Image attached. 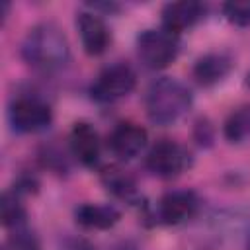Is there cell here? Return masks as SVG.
Instances as JSON below:
<instances>
[{
    "mask_svg": "<svg viewBox=\"0 0 250 250\" xmlns=\"http://www.w3.org/2000/svg\"><path fill=\"white\" fill-rule=\"evenodd\" d=\"M10 244H12V250H39V242L35 234L23 227L14 229V234L10 236Z\"/></svg>",
    "mask_w": 250,
    "mask_h": 250,
    "instance_id": "ac0fdd59",
    "label": "cell"
},
{
    "mask_svg": "<svg viewBox=\"0 0 250 250\" xmlns=\"http://www.w3.org/2000/svg\"><path fill=\"white\" fill-rule=\"evenodd\" d=\"M178 51H180L178 35L166 31L164 27L145 29L137 37L139 59L145 66H148L152 70H160V68H166L168 64H172L178 57Z\"/></svg>",
    "mask_w": 250,
    "mask_h": 250,
    "instance_id": "3957f363",
    "label": "cell"
},
{
    "mask_svg": "<svg viewBox=\"0 0 250 250\" xmlns=\"http://www.w3.org/2000/svg\"><path fill=\"white\" fill-rule=\"evenodd\" d=\"M246 86H248V88H250V72H248V74H246Z\"/></svg>",
    "mask_w": 250,
    "mask_h": 250,
    "instance_id": "ffe728a7",
    "label": "cell"
},
{
    "mask_svg": "<svg viewBox=\"0 0 250 250\" xmlns=\"http://www.w3.org/2000/svg\"><path fill=\"white\" fill-rule=\"evenodd\" d=\"M0 217L2 225L8 229H20L25 223V209L20 201L18 191H6L0 199Z\"/></svg>",
    "mask_w": 250,
    "mask_h": 250,
    "instance_id": "9a60e30c",
    "label": "cell"
},
{
    "mask_svg": "<svg viewBox=\"0 0 250 250\" xmlns=\"http://www.w3.org/2000/svg\"><path fill=\"white\" fill-rule=\"evenodd\" d=\"M76 250H94V248H90V246H88V244H82V246H78V248H76Z\"/></svg>",
    "mask_w": 250,
    "mask_h": 250,
    "instance_id": "d6986e66",
    "label": "cell"
},
{
    "mask_svg": "<svg viewBox=\"0 0 250 250\" xmlns=\"http://www.w3.org/2000/svg\"><path fill=\"white\" fill-rule=\"evenodd\" d=\"M53 121L51 107L37 98H18L10 105V123L18 133H41Z\"/></svg>",
    "mask_w": 250,
    "mask_h": 250,
    "instance_id": "8992f818",
    "label": "cell"
},
{
    "mask_svg": "<svg viewBox=\"0 0 250 250\" xmlns=\"http://www.w3.org/2000/svg\"><path fill=\"white\" fill-rule=\"evenodd\" d=\"M135 84H137L135 70L125 62H117L104 68L98 74V78L90 86V96L100 104H111L131 94Z\"/></svg>",
    "mask_w": 250,
    "mask_h": 250,
    "instance_id": "277c9868",
    "label": "cell"
},
{
    "mask_svg": "<svg viewBox=\"0 0 250 250\" xmlns=\"http://www.w3.org/2000/svg\"><path fill=\"white\" fill-rule=\"evenodd\" d=\"M76 27L80 33L82 47L88 55L98 57L102 55L109 45V29L105 21L96 12H78L76 16Z\"/></svg>",
    "mask_w": 250,
    "mask_h": 250,
    "instance_id": "9c48e42d",
    "label": "cell"
},
{
    "mask_svg": "<svg viewBox=\"0 0 250 250\" xmlns=\"http://www.w3.org/2000/svg\"><path fill=\"white\" fill-rule=\"evenodd\" d=\"M70 150L84 166H94L100 160V137L90 123H74L70 131Z\"/></svg>",
    "mask_w": 250,
    "mask_h": 250,
    "instance_id": "8fae6325",
    "label": "cell"
},
{
    "mask_svg": "<svg viewBox=\"0 0 250 250\" xmlns=\"http://www.w3.org/2000/svg\"><path fill=\"white\" fill-rule=\"evenodd\" d=\"M23 61L37 70H59L70 59V45L64 31L51 21L33 25L21 43Z\"/></svg>",
    "mask_w": 250,
    "mask_h": 250,
    "instance_id": "6da1fadb",
    "label": "cell"
},
{
    "mask_svg": "<svg viewBox=\"0 0 250 250\" xmlns=\"http://www.w3.org/2000/svg\"><path fill=\"white\" fill-rule=\"evenodd\" d=\"M191 107V92L189 88L170 76L156 78L145 96V109L152 123L156 125H172Z\"/></svg>",
    "mask_w": 250,
    "mask_h": 250,
    "instance_id": "7a4b0ae2",
    "label": "cell"
},
{
    "mask_svg": "<svg viewBox=\"0 0 250 250\" xmlns=\"http://www.w3.org/2000/svg\"><path fill=\"white\" fill-rule=\"evenodd\" d=\"M246 250H250V236H248V240H246Z\"/></svg>",
    "mask_w": 250,
    "mask_h": 250,
    "instance_id": "44dd1931",
    "label": "cell"
},
{
    "mask_svg": "<svg viewBox=\"0 0 250 250\" xmlns=\"http://www.w3.org/2000/svg\"><path fill=\"white\" fill-rule=\"evenodd\" d=\"M74 219L82 229L88 230H107L119 221V211L113 205L82 203L74 211Z\"/></svg>",
    "mask_w": 250,
    "mask_h": 250,
    "instance_id": "4fadbf2b",
    "label": "cell"
},
{
    "mask_svg": "<svg viewBox=\"0 0 250 250\" xmlns=\"http://www.w3.org/2000/svg\"><path fill=\"white\" fill-rule=\"evenodd\" d=\"M146 141H148L146 131L141 125L123 121L111 131L107 145L113 156H117L119 160H131L145 150Z\"/></svg>",
    "mask_w": 250,
    "mask_h": 250,
    "instance_id": "ba28073f",
    "label": "cell"
},
{
    "mask_svg": "<svg viewBox=\"0 0 250 250\" xmlns=\"http://www.w3.org/2000/svg\"><path fill=\"white\" fill-rule=\"evenodd\" d=\"M197 195L189 189H174L168 191L160 197L158 207H156V215L158 221L164 225H182L186 221H189L195 211H197Z\"/></svg>",
    "mask_w": 250,
    "mask_h": 250,
    "instance_id": "52a82bcc",
    "label": "cell"
},
{
    "mask_svg": "<svg viewBox=\"0 0 250 250\" xmlns=\"http://www.w3.org/2000/svg\"><path fill=\"white\" fill-rule=\"evenodd\" d=\"M225 18L236 27H250V0H232L223 4Z\"/></svg>",
    "mask_w": 250,
    "mask_h": 250,
    "instance_id": "e0dca14e",
    "label": "cell"
},
{
    "mask_svg": "<svg viewBox=\"0 0 250 250\" xmlns=\"http://www.w3.org/2000/svg\"><path fill=\"white\" fill-rule=\"evenodd\" d=\"M205 14V6L195 0L170 2L162 8V27L174 35L193 27Z\"/></svg>",
    "mask_w": 250,
    "mask_h": 250,
    "instance_id": "30bf717a",
    "label": "cell"
},
{
    "mask_svg": "<svg viewBox=\"0 0 250 250\" xmlns=\"http://www.w3.org/2000/svg\"><path fill=\"white\" fill-rule=\"evenodd\" d=\"M145 166L152 176L168 180L182 174L189 166V154L182 145L164 139L148 150L145 158Z\"/></svg>",
    "mask_w": 250,
    "mask_h": 250,
    "instance_id": "5b68a950",
    "label": "cell"
},
{
    "mask_svg": "<svg viewBox=\"0 0 250 250\" xmlns=\"http://www.w3.org/2000/svg\"><path fill=\"white\" fill-rule=\"evenodd\" d=\"M104 186L117 197L121 199H133L137 189H135V182L131 176H127L125 172L117 170V168H105L102 174Z\"/></svg>",
    "mask_w": 250,
    "mask_h": 250,
    "instance_id": "2e32d148",
    "label": "cell"
},
{
    "mask_svg": "<svg viewBox=\"0 0 250 250\" xmlns=\"http://www.w3.org/2000/svg\"><path fill=\"white\" fill-rule=\"evenodd\" d=\"M232 68V59L227 53H207L193 64V78L201 86L219 84Z\"/></svg>",
    "mask_w": 250,
    "mask_h": 250,
    "instance_id": "7c38bea8",
    "label": "cell"
},
{
    "mask_svg": "<svg viewBox=\"0 0 250 250\" xmlns=\"http://www.w3.org/2000/svg\"><path fill=\"white\" fill-rule=\"evenodd\" d=\"M225 137L230 143H240L250 139V104L236 107L225 121Z\"/></svg>",
    "mask_w": 250,
    "mask_h": 250,
    "instance_id": "5bb4252c",
    "label": "cell"
}]
</instances>
